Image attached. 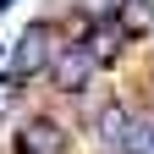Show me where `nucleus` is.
<instances>
[{
	"label": "nucleus",
	"mask_w": 154,
	"mask_h": 154,
	"mask_svg": "<svg viewBox=\"0 0 154 154\" xmlns=\"http://www.w3.org/2000/svg\"><path fill=\"white\" fill-rule=\"evenodd\" d=\"M55 50H61V28H55L50 17L28 22V28H22V38L11 44V66H6V77H17V83L44 77V72H50V61H55Z\"/></svg>",
	"instance_id": "f257e3e1"
},
{
	"label": "nucleus",
	"mask_w": 154,
	"mask_h": 154,
	"mask_svg": "<svg viewBox=\"0 0 154 154\" xmlns=\"http://www.w3.org/2000/svg\"><path fill=\"white\" fill-rule=\"evenodd\" d=\"M94 72H99V66H94V55L72 38V44L55 50V61H50L44 77H50V88H55V94H83V88L94 83Z\"/></svg>",
	"instance_id": "f03ea898"
},
{
	"label": "nucleus",
	"mask_w": 154,
	"mask_h": 154,
	"mask_svg": "<svg viewBox=\"0 0 154 154\" xmlns=\"http://www.w3.org/2000/svg\"><path fill=\"white\" fill-rule=\"evenodd\" d=\"M66 127L55 121V116H28L22 127H17L11 138V154H66Z\"/></svg>",
	"instance_id": "7ed1b4c3"
},
{
	"label": "nucleus",
	"mask_w": 154,
	"mask_h": 154,
	"mask_svg": "<svg viewBox=\"0 0 154 154\" xmlns=\"http://www.w3.org/2000/svg\"><path fill=\"white\" fill-rule=\"evenodd\" d=\"M127 132H132V105H121V99L94 105V138H99V149H105V154H121Z\"/></svg>",
	"instance_id": "20e7f679"
},
{
	"label": "nucleus",
	"mask_w": 154,
	"mask_h": 154,
	"mask_svg": "<svg viewBox=\"0 0 154 154\" xmlns=\"http://www.w3.org/2000/svg\"><path fill=\"white\" fill-rule=\"evenodd\" d=\"M88 55H94V66H110L116 55H121V22H83V38H77Z\"/></svg>",
	"instance_id": "39448f33"
},
{
	"label": "nucleus",
	"mask_w": 154,
	"mask_h": 154,
	"mask_svg": "<svg viewBox=\"0 0 154 154\" xmlns=\"http://www.w3.org/2000/svg\"><path fill=\"white\" fill-rule=\"evenodd\" d=\"M121 154H154V116H132V132H127Z\"/></svg>",
	"instance_id": "423d86ee"
},
{
	"label": "nucleus",
	"mask_w": 154,
	"mask_h": 154,
	"mask_svg": "<svg viewBox=\"0 0 154 154\" xmlns=\"http://www.w3.org/2000/svg\"><path fill=\"white\" fill-rule=\"evenodd\" d=\"M22 88H28V83H17V77H6V72H0V116L11 110V99H22Z\"/></svg>",
	"instance_id": "0eeeda50"
}]
</instances>
